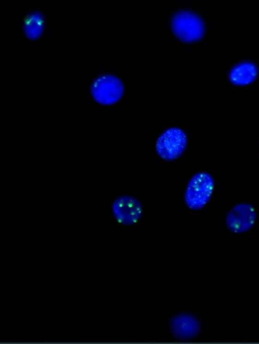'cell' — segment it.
<instances>
[{"label":"cell","mask_w":259,"mask_h":344,"mask_svg":"<svg viewBox=\"0 0 259 344\" xmlns=\"http://www.w3.org/2000/svg\"><path fill=\"white\" fill-rule=\"evenodd\" d=\"M214 188V179L209 173L205 171L197 172L186 186L184 194L186 206L193 211L201 209L210 201Z\"/></svg>","instance_id":"6da1fadb"},{"label":"cell","mask_w":259,"mask_h":344,"mask_svg":"<svg viewBox=\"0 0 259 344\" xmlns=\"http://www.w3.org/2000/svg\"><path fill=\"white\" fill-rule=\"evenodd\" d=\"M171 28L178 39L185 42H191L200 39L204 32V25L196 14L181 11L175 14L171 19Z\"/></svg>","instance_id":"277c9868"},{"label":"cell","mask_w":259,"mask_h":344,"mask_svg":"<svg viewBox=\"0 0 259 344\" xmlns=\"http://www.w3.org/2000/svg\"><path fill=\"white\" fill-rule=\"evenodd\" d=\"M257 214L256 209L250 204H236L227 214V226L229 230L236 233L247 231L254 226Z\"/></svg>","instance_id":"8992f818"},{"label":"cell","mask_w":259,"mask_h":344,"mask_svg":"<svg viewBox=\"0 0 259 344\" xmlns=\"http://www.w3.org/2000/svg\"><path fill=\"white\" fill-rule=\"evenodd\" d=\"M112 212L116 221L123 225L138 224L143 214L140 202L134 197L122 196L116 198L112 204Z\"/></svg>","instance_id":"5b68a950"},{"label":"cell","mask_w":259,"mask_h":344,"mask_svg":"<svg viewBox=\"0 0 259 344\" xmlns=\"http://www.w3.org/2000/svg\"><path fill=\"white\" fill-rule=\"evenodd\" d=\"M94 99L102 105H111L121 98L123 85L117 77L110 74H102L93 81L90 88Z\"/></svg>","instance_id":"7a4b0ae2"},{"label":"cell","mask_w":259,"mask_h":344,"mask_svg":"<svg viewBox=\"0 0 259 344\" xmlns=\"http://www.w3.org/2000/svg\"><path fill=\"white\" fill-rule=\"evenodd\" d=\"M46 25L45 15L42 12L33 10L24 17L22 29L25 37L30 41L39 39L42 35Z\"/></svg>","instance_id":"9c48e42d"},{"label":"cell","mask_w":259,"mask_h":344,"mask_svg":"<svg viewBox=\"0 0 259 344\" xmlns=\"http://www.w3.org/2000/svg\"><path fill=\"white\" fill-rule=\"evenodd\" d=\"M187 143L186 133L178 127H171L165 130L158 137L155 150L163 160H174L181 156L185 150Z\"/></svg>","instance_id":"3957f363"},{"label":"cell","mask_w":259,"mask_h":344,"mask_svg":"<svg viewBox=\"0 0 259 344\" xmlns=\"http://www.w3.org/2000/svg\"><path fill=\"white\" fill-rule=\"evenodd\" d=\"M257 75L256 66L251 62L244 61L235 65L231 69L228 78L233 85L244 87L252 84Z\"/></svg>","instance_id":"ba28073f"},{"label":"cell","mask_w":259,"mask_h":344,"mask_svg":"<svg viewBox=\"0 0 259 344\" xmlns=\"http://www.w3.org/2000/svg\"><path fill=\"white\" fill-rule=\"evenodd\" d=\"M258 150H259V138H258Z\"/></svg>","instance_id":"30bf717a"},{"label":"cell","mask_w":259,"mask_h":344,"mask_svg":"<svg viewBox=\"0 0 259 344\" xmlns=\"http://www.w3.org/2000/svg\"><path fill=\"white\" fill-rule=\"evenodd\" d=\"M170 332L179 340H189L194 338L199 333L200 324L194 315L177 314L169 320Z\"/></svg>","instance_id":"52a82bcc"}]
</instances>
